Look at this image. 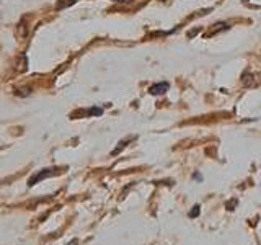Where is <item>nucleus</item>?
I'll return each instance as SVG.
<instances>
[{"mask_svg": "<svg viewBox=\"0 0 261 245\" xmlns=\"http://www.w3.org/2000/svg\"><path fill=\"white\" fill-rule=\"evenodd\" d=\"M168 88H170L168 82H160V84H155V85H152V87L149 88V92H150L152 95H163V93L167 92Z\"/></svg>", "mask_w": 261, "mask_h": 245, "instance_id": "2", "label": "nucleus"}, {"mask_svg": "<svg viewBox=\"0 0 261 245\" xmlns=\"http://www.w3.org/2000/svg\"><path fill=\"white\" fill-rule=\"evenodd\" d=\"M73 4H77V0H57L56 8H57V10H64V8L72 7Z\"/></svg>", "mask_w": 261, "mask_h": 245, "instance_id": "4", "label": "nucleus"}, {"mask_svg": "<svg viewBox=\"0 0 261 245\" xmlns=\"http://www.w3.org/2000/svg\"><path fill=\"white\" fill-rule=\"evenodd\" d=\"M126 144H127V141H121V142H119V145L116 147V149H114V151L111 152V155H118V154H119L122 149H124V147H126Z\"/></svg>", "mask_w": 261, "mask_h": 245, "instance_id": "5", "label": "nucleus"}, {"mask_svg": "<svg viewBox=\"0 0 261 245\" xmlns=\"http://www.w3.org/2000/svg\"><path fill=\"white\" fill-rule=\"evenodd\" d=\"M113 2H118V4H129L130 0H113Z\"/></svg>", "mask_w": 261, "mask_h": 245, "instance_id": "9", "label": "nucleus"}, {"mask_svg": "<svg viewBox=\"0 0 261 245\" xmlns=\"http://www.w3.org/2000/svg\"><path fill=\"white\" fill-rule=\"evenodd\" d=\"M69 245H77V239H73V240H72V242H70Z\"/></svg>", "mask_w": 261, "mask_h": 245, "instance_id": "10", "label": "nucleus"}, {"mask_svg": "<svg viewBox=\"0 0 261 245\" xmlns=\"http://www.w3.org/2000/svg\"><path fill=\"white\" fill-rule=\"evenodd\" d=\"M77 114H82V116H101L103 114V110L101 108H88V110H84V111H77Z\"/></svg>", "mask_w": 261, "mask_h": 245, "instance_id": "3", "label": "nucleus"}, {"mask_svg": "<svg viewBox=\"0 0 261 245\" xmlns=\"http://www.w3.org/2000/svg\"><path fill=\"white\" fill-rule=\"evenodd\" d=\"M54 170H57V168H44V170L36 172L35 175H31V177H30V180H28V186H35L36 183L43 182L44 178L53 177V175H56V174H59V172H54Z\"/></svg>", "mask_w": 261, "mask_h": 245, "instance_id": "1", "label": "nucleus"}, {"mask_svg": "<svg viewBox=\"0 0 261 245\" xmlns=\"http://www.w3.org/2000/svg\"><path fill=\"white\" fill-rule=\"evenodd\" d=\"M201 31V28H194L193 31L188 33V38H194V35H198V33Z\"/></svg>", "mask_w": 261, "mask_h": 245, "instance_id": "7", "label": "nucleus"}, {"mask_svg": "<svg viewBox=\"0 0 261 245\" xmlns=\"http://www.w3.org/2000/svg\"><path fill=\"white\" fill-rule=\"evenodd\" d=\"M199 212H201V208L198 206V204H196V206L193 208V211H190V214H188V216H190L191 219H194V217L199 216Z\"/></svg>", "mask_w": 261, "mask_h": 245, "instance_id": "6", "label": "nucleus"}, {"mask_svg": "<svg viewBox=\"0 0 261 245\" xmlns=\"http://www.w3.org/2000/svg\"><path fill=\"white\" fill-rule=\"evenodd\" d=\"M235 204H237V200H233V201H230V203H227V208H228V211H232Z\"/></svg>", "mask_w": 261, "mask_h": 245, "instance_id": "8", "label": "nucleus"}]
</instances>
